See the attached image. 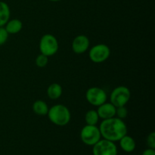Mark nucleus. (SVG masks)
Returning a JSON list of instances; mask_svg holds the SVG:
<instances>
[{
  "label": "nucleus",
  "mask_w": 155,
  "mask_h": 155,
  "mask_svg": "<svg viewBox=\"0 0 155 155\" xmlns=\"http://www.w3.org/2000/svg\"><path fill=\"white\" fill-rule=\"evenodd\" d=\"M47 115L49 120L58 127L68 125L71 119V114L68 107L61 104H54L50 107Z\"/></svg>",
  "instance_id": "2"
},
{
  "label": "nucleus",
  "mask_w": 155,
  "mask_h": 155,
  "mask_svg": "<svg viewBox=\"0 0 155 155\" xmlns=\"http://www.w3.org/2000/svg\"><path fill=\"white\" fill-rule=\"evenodd\" d=\"M118 142H120V148L127 153H131L134 151L136 148V143L135 139L132 136L125 135L124 137L121 138Z\"/></svg>",
  "instance_id": "11"
},
{
  "label": "nucleus",
  "mask_w": 155,
  "mask_h": 155,
  "mask_svg": "<svg viewBox=\"0 0 155 155\" xmlns=\"http://www.w3.org/2000/svg\"><path fill=\"white\" fill-rule=\"evenodd\" d=\"M110 48L105 44H97L90 48L89 56L92 62L96 64L102 63L110 57Z\"/></svg>",
  "instance_id": "7"
},
{
  "label": "nucleus",
  "mask_w": 155,
  "mask_h": 155,
  "mask_svg": "<svg viewBox=\"0 0 155 155\" xmlns=\"http://www.w3.org/2000/svg\"><path fill=\"white\" fill-rule=\"evenodd\" d=\"M131 98V92L127 86H120L113 89L110 95V102L116 107L126 106Z\"/></svg>",
  "instance_id": "5"
},
{
  "label": "nucleus",
  "mask_w": 155,
  "mask_h": 155,
  "mask_svg": "<svg viewBox=\"0 0 155 155\" xmlns=\"http://www.w3.org/2000/svg\"><path fill=\"white\" fill-rule=\"evenodd\" d=\"M5 28L8 34H16L22 30L23 23L19 19L9 20L5 25Z\"/></svg>",
  "instance_id": "12"
},
{
  "label": "nucleus",
  "mask_w": 155,
  "mask_h": 155,
  "mask_svg": "<svg viewBox=\"0 0 155 155\" xmlns=\"http://www.w3.org/2000/svg\"><path fill=\"white\" fill-rule=\"evenodd\" d=\"M62 87L58 83H51L47 89V95L50 99L56 100L60 98L62 95Z\"/></svg>",
  "instance_id": "14"
},
{
  "label": "nucleus",
  "mask_w": 155,
  "mask_h": 155,
  "mask_svg": "<svg viewBox=\"0 0 155 155\" xmlns=\"http://www.w3.org/2000/svg\"><path fill=\"white\" fill-rule=\"evenodd\" d=\"M128 115V110L126 108L125 106L116 107V115L115 117L120 118L121 120H124Z\"/></svg>",
  "instance_id": "18"
},
{
  "label": "nucleus",
  "mask_w": 155,
  "mask_h": 155,
  "mask_svg": "<svg viewBox=\"0 0 155 155\" xmlns=\"http://www.w3.org/2000/svg\"><path fill=\"white\" fill-rule=\"evenodd\" d=\"M48 1H50V2H59V1H61V0H48Z\"/></svg>",
  "instance_id": "22"
},
{
  "label": "nucleus",
  "mask_w": 155,
  "mask_h": 155,
  "mask_svg": "<svg viewBox=\"0 0 155 155\" xmlns=\"http://www.w3.org/2000/svg\"><path fill=\"white\" fill-rule=\"evenodd\" d=\"M118 151L115 142L101 139L92 146L93 155H117Z\"/></svg>",
  "instance_id": "6"
},
{
  "label": "nucleus",
  "mask_w": 155,
  "mask_h": 155,
  "mask_svg": "<svg viewBox=\"0 0 155 155\" xmlns=\"http://www.w3.org/2000/svg\"><path fill=\"white\" fill-rule=\"evenodd\" d=\"M97 112L99 118L102 120L109 119L115 117L116 115V107L110 102H104V104L98 106Z\"/></svg>",
  "instance_id": "10"
},
{
  "label": "nucleus",
  "mask_w": 155,
  "mask_h": 155,
  "mask_svg": "<svg viewBox=\"0 0 155 155\" xmlns=\"http://www.w3.org/2000/svg\"><path fill=\"white\" fill-rule=\"evenodd\" d=\"M11 11L8 5L0 1V27H4L10 19Z\"/></svg>",
  "instance_id": "13"
},
{
  "label": "nucleus",
  "mask_w": 155,
  "mask_h": 155,
  "mask_svg": "<svg viewBox=\"0 0 155 155\" xmlns=\"http://www.w3.org/2000/svg\"><path fill=\"white\" fill-rule=\"evenodd\" d=\"M99 119L100 118L98 114V112L95 110H88L86 113V115H85V121H86L87 125H97Z\"/></svg>",
  "instance_id": "16"
},
{
  "label": "nucleus",
  "mask_w": 155,
  "mask_h": 155,
  "mask_svg": "<svg viewBox=\"0 0 155 155\" xmlns=\"http://www.w3.org/2000/svg\"><path fill=\"white\" fill-rule=\"evenodd\" d=\"M48 57L43 54H40L36 57V64L39 68H45L48 63Z\"/></svg>",
  "instance_id": "17"
},
{
  "label": "nucleus",
  "mask_w": 155,
  "mask_h": 155,
  "mask_svg": "<svg viewBox=\"0 0 155 155\" xmlns=\"http://www.w3.org/2000/svg\"><path fill=\"white\" fill-rule=\"evenodd\" d=\"M32 108L36 114L39 116H45L48 114L49 107L48 104L42 100H36L33 104Z\"/></svg>",
  "instance_id": "15"
},
{
  "label": "nucleus",
  "mask_w": 155,
  "mask_h": 155,
  "mask_svg": "<svg viewBox=\"0 0 155 155\" xmlns=\"http://www.w3.org/2000/svg\"><path fill=\"white\" fill-rule=\"evenodd\" d=\"M58 41L54 36L47 33L41 37L39 41V50L41 54L50 57L58 52Z\"/></svg>",
  "instance_id": "3"
},
{
  "label": "nucleus",
  "mask_w": 155,
  "mask_h": 155,
  "mask_svg": "<svg viewBox=\"0 0 155 155\" xmlns=\"http://www.w3.org/2000/svg\"><path fill=\"white\" fill-rule=\"evenodd\" d=\"M142 155H155V150L154 148H147L143 151Z\"/></svg>",
  "instance_id": "21"
},
{
  "label": "nucleus",
  "mask_w": 155,
  "mask_h": 155,
  "mask_svg": "<svg viewBox=\"0 0 155 155\" xmlns=\"http://www.w3.org/2000/svg\"><path fill=\"white\" fill-rule=\"evenodd\" d=\"M86 98L89 104L98 107L107 101V95L104 89L94 86L87 89L86 92Z\"/></svg>",
  "instance_id": "8"
},
{
  "label": "nucleus",
  "mask_w": 155,
  "mask_h": 155,
  "mask_svg": "<svg viewBox=\"0 0 155 155\" xmlns=\"http://www.w3.org/2000/svg\"><path fill=\"white\" fill-rule=\"evenodd\" d=\"M146 143L148 148H154L155 149V133L154 132H151L149 135L148 136L146 139Z\"/></svg>",
  "instance_id": "20"
},
{
  "label": "nucleus",
  "mask_w": 155,
  "mask_h": 155,
  "mask_svg": "<svg viewBox=\"0 0 155 155\" xmlns=\"http://www.w3.org/2000/svg\"><path fill=\"white\" fill-rule=\"evenodd\" d=\"M90 42L89 39L85 35H79L76 36L72 42V50L77 54H81L86 52L89 48Z\"/></svg>",
  "instance_id": "9"
},
{
  "label": "nucleus",
  "mask_w": 155,
  "mask_h": 155,
  "mask_svg": "<svg viewBox=\"0 0 155 155\" xmlns=\"http://www.w3.org/2000/svg\"><path fill=\"white\" fill-rule=\"evenodd\" d=\"M8 35L4 27H0V45H2L7 42Z\"/></svg>",
  "instance_id": "19"
},
{
  "label": "nucleus",
  "mask_w": 155,
  "mask_h": 155,
  "mask_svg": "<svg viewBox=\"0 0 155 155\" xmlns=\"http://www.w3.org/2000/svg\"><path fill=\"white\" fill-rule=\"evenodd\" d=\"M80 136L82 142L89 146H93L101 139L99 127H96V125L92 126L86 124L80 131Z\"/></svg>",
  "instance_id": "4"
},
{
  "label": "nucleus",
  "mask_w": 155,
  "mask_h": 155,
  "mask_svg": "<svg viewBox=\"0 0 155 155\" xmlns=\"http://www.w3.org/2000/svg\"><path fill=\"white\" fill-rule=\"evenodd\" d=\"M101 138L111 142H118L127 134V126L124 120L117 117L102 120L99 126Z\"/></svg>",
  "instance_id": "1"
}]
</instances>
